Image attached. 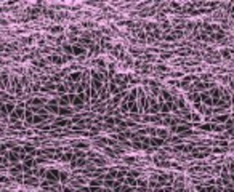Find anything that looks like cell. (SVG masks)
I'll use <instances>...</instances> for the list:
<instances>
[{"mask_svg": "<svg viewBox=\"0 0 234 192\" xmlns=\"http://www.w3.org/2000/svg\"><path fill=\"white\" fill-rule=\"evenodd\" d=\"M114 75H116V64L114 63H109L108 64V79H114Z\"/></svg>", "mask_w": 234, "mask_h": 192, "instance_id": "cell-25", "label": "cell"}, {"mask_svg": "<svg viewBox=\"0 0 234 192\" xmlns=\"http://www.w3.org/2000/svg\"><path fill=\"white\" fill-rule=\"evenodd\" d=\"M71 165H72V167H76V168H79V167L90 165V162H88L87 159H76V160H72V162H71Z\"/></svg>", "mask_w": 234, "mask_h": 192, "instance_id": "cell-17", "label": "cell"}, {"mask_svg": "<svg viewBox=\"0 0 234 192\" xmlns=\"http://www.w3.org/2000/svg\"><path fill=\"white\" fill-rule=\"evenodd\" d=\"M124 184H125V186H130V187H136V186H138V179H136V178H132V176H125Z\"/></svg>", "mask_w": 234, "mask_h": 192, "instance_id": "cell-22", "label": "cell"}, {"mask_svg": "<svg viewBox=\"0 0 234 192\" xmlns=\"http://www.w3.org/2000/svg\"><path fill=\"white\" fill-rule=\"evenodd\" d=\"M181 5L180 3H176V2H172V8H180Z\"/></svg>", "mask_w": 234, "mask_h": 192, "instance_id": "cell-43", "label": "cell"}, {"mask_svg": "<svg viewBox=\"0 0 234 192\" xmlns=\"http://www.w3.org/2000/svg\"><path fill=\"white\" fill-rule=\"evenodd\" d=\"M69 125H72V123H71V120L66 119V117L55 119V127H69Z\"/></svg>", "mask_w": 234, "mask_h": 192, "instance_id": "cell-12", "label": "cell"}, {"mask_svg": "<svg viewBox=\"0 0 234 192\" xmlns=\"http://www.w3.org/2000/svg\"><path fill=\"white\" fill-rule=\"evenodd\" d=\"M39 90H40V85H39V83L32 86V91H39Z\"/></svg>", "mask_w": 234, "mask_h": 192, "instance_id": "cell-42", "label": "cell"}, {"mask_svg": "<svg viewBox=\"0 0 234 192\" xmlns=\"http://www.w3.org/2000/svg\"><path fill=\"white\" fill-rule=\"evenodd\" d=\"M103 192H112V189H106V187H103Z\"/></svg>", "mask_w": 234, "mask_h": 192, "instance_id": "cell-45", "label": "cell"}, {"mask_svg": "<svg viewBox=\"0 0 234 192\" xmlns=\"http://www.w3.org/2000/svg\"><path fill=\"white\" fill-rule=\"evenodd\" d=\"M46 171H48V168H45V167H37V168H35V176H37V178H45Z\"/></svg>", "mask_w": 234, "mask_h": 192, "instance_id": "cell-28", "label": "cell"}, {"mask_svg": "<svg viewBox=\"0 0 234 192\" xmlns=\"http://www.w3.org/2000/svg\"><path fill=\"white\" fill-rule=\"evenodd\" d=\"M90 130H91V134H98V131H99V127H91Z\"/></svg>", "mask_w": 234, "mask_h": 192, "instance_id": "cell-41", "label": "cell"}, {"mask_svg": "<svg viewBox=\"0 0 234 192\" xmlns=\"http://www.w3.org/2000/svg\"><path fill=\"white\" fill-rule=\"evenodd\" d=\"M231 111H232V115H234V103H232V106H231Z\"/></svg>", "mask_w": 234, "mask_h": 192, "instance_id": "cell-47", "label": "cell"}, {"mask_svg": "<svg viewBox=\"0 0 234 192\" xmlns=\"http://www.w3.org/2000/svg\"><path fill=\"white\" fill-rule=\"evenodd\" d=\"M0 119H3V115H2V112H0Z\"/></svg>", "mask_w": 234, "mask_h": 192, "instance_id": "cell-49", "label": "cell"}, {"mask_svg": "<svg viewBox=\"0 0 234 192\" xmlns=\"http://www.w3.org/2000/svg\"><path fill=\"white\" fill-rule=\"evenodd\" d=\"M125 99L128 101V104L130 103H136V99H138V86H135V88L130 90V93H127Z\"/></svg>", "mask_w": 234, "mask_h": 192, "instance_id": "cell-9", "label": "cell"}, {"mask_svg": "<svg viewBox=\"0 0 234 192\" xmlns=\"http://www.w3.org/2000/svg\"><path fill=\"white\" fill-rule=\"evenodd\" d=\"M125 96H127V91H120V93H117L116 96H112V106H114V109H116V107H119L120 103L124 101Z\"/></svg>", "mask_w": 234, "mask_h": 192, "instance_id": "cell-7", "label": "cell"}, {"mask_svg": "<svg viewBox=\"0 0 234 192\" xmlns=\"http://www.w3.org/2000/svg\"><path fill=\"white\" fill-rule=\"evenodd\" d=\"M103 179H104V176L90 179V181H88V186H90V187H103Z\"/></svg>", "mask_w": 234, "mask_h": 192, "instance_id": "cell-20", "label": "cell"}, {"mask_svg": "<svg viewBox=\"0 0 234 192\" xmlns=\"http://www.w3.org/2000/svg\"><path fill=\"white\" fill-rule=\"evenodd\" d=\"M24 111H26V104H24V103L18 104V106H16V109L10 114V122H11V123L20 122V120L24 117Z\"/></svg>", "mask_w": 234, "mask_h": 192, "instance_id": "cell-1", "label": "cell"}, {"mask_svg": "<svg viewBox=\"0 0 234 192\" xmlns=\"http://www.w3.org/2000/svg\"><path fill=\"white\" fill-rule=\"evenodd\" d=\"M23 167H24V168H32V167H35V159H34L32 155H27V157L23 160Z\"/></svg>", "mask_w": 234, "mask_h": 192, "instance_id": "cell-18", "label": "cell"}, {"mask_svg": "<svg viewBox=\"0 0 234 192\" xmlns=\"http://www.w3.org/2000/svg\"><path fill=\"white\" fill-rule=\"evenodd\" d=\"M117 176H119V170H117V168H108V175H106V178L117 179Z\"/></svg>", "mask_w": 234, "mask_h": 192, "instance_id": "cell-29", "label": "cell"}, {"mask_svg": "<svg viewBox=\"0 0 234 192\" xmlns=\"http://www.w3.org/2000/svg\"><path fill=\"white\" fill-rule=\"evenodd\" d=\"M220 56L223 58V59H231V56H232V50H231V48H221Z\"/></svg>", "mask_w": 234, "mask_h": 192, "instance_id": "cell-23", "label": "cell"}, {"mask_svg": "<svg viewBox=\"0 0 234 192\" xmlns=\"http://www.w3.org/2000/svg\"><path fill=\"white\" fill-rule=\"evenodd\" d=\"M138 37L141 38V42H144V38H146V32H144V31H139V32H138Z\"/></svg>", "mask_w": 234, "mask_h": 192, "instance_id": "cell-38", "label": "cell"}, {"mask_svg": "<svg viewBox=\"0 0 234 192\" xmlns=\"http://www.w3.org/2000/svg\"><path fill=\"white\" fill-rule=\"evenodd\" d=\"M61 160L63 162H72L74 160V152H66L64 155H61Z\"/></svg>", "mask_w": 234, "mask_h": 192, "instance_id": "cell-33", "label": "cell"}, {"mask_svg": "<svg viewBox=\"0 0 234 192\" xmlns=\"http://www.w3.org/2000/svg\"><path fill=\"white\" fill-rule=\"evenodd\" d=\"M157 138H161V139H167V138H170V131H168L167 128H157Z\"/></svg>", "mask_w": 234, "mask_h": 192, "instance_id": "cell-21", "label": "cell"}, {"mask_svg": "<svg viewBox=\"0 0 234 192\" xmlns=\"http://www.w3.org/2000/svg\"><path fill=\"white\" fill-rule=\"evenodd\" d=\"M164 142H165L164 139L157 138V136H154V138H149V146H151V147H161Z\"/></svg>", "mask_w": 234, "mask_h": 192, "instance_id": "cell-19", "label": "cell"}, {"mask_svg": "<svg viewBox=\"0 0 234 192\" xmlns=\"http://www.w3.org/2000/svg\"><path fill=\"white\" fill-rule=\"evenodd\" d=\"M74 147H76L77 151H80V149H90V142H87V141H77V142H74Z\"/></svg>", "mask_w": 234, "mask_h": 192, "instance_id": "cell-24", "label": "cell"}, {"mask_svg": "<svg viewBox=\"0 0 234 192\" xmlns=\"http://www.w3.org/2000/svg\"><path fill=\"white\" fill-rule=\"evenodd\" d=\"M63 51H66L68 55H72V45L64 43V45H63Z\"/></svg>", "mask_w": 234, "mask_h": 192, "instance_id": "cell-36", "label": "cell"}, {"mask_svg": "<svg viewBox=\"0 0 234 192\" xmlns=\"http://www.w3.org/2000/svg\"><path fill=\"white\" fill-rule=\"evenodd\" d=\"M23 171H24L23 163H16V165H13V167L10 168L11 176H20V175H23Z\"/></svg>", "mask_w": 234, "mask_h": 192, "instance_id": "cell-11", "label": "cell"}, {"mask_svg": "<svg viewBox=\"0 0 234 192\" xmlns=\"http://www.w3.org/2000/svg\"><path fill=\"white\" fill-rule=\"evenodd\" d=\"M87 53V50H85V48H83V46H80V45H72V55L74 56H83V55H85Z\"/></svg>", "mask_w": 234, "mask_h": 192, "instance_id": "cell-14", "label": "cell"}, {"mask_svg": "<svg viewBox=\"0 0 234 192\" xmlns=\"http://www.w3.org/2000/svg\"><path fill=\"white\" fill-rule=\"evenodd\" d=\"M0 192H10V190H8V189H3V190H0Z\"/></svg>", "mask_w": 234, "mask_h": 192, "instance_id": "cell-48", "label": "cell"}, {"mask_svg": "<svg viewBox=\"0 0 234 192\" xmlns=\"http://www.w3.org/2000/svg\"><path fill=\"white\" fill-rule=\"evenodd\" d=\"M50 61H51V63H55V64H58V66H63V64H64L63 56H56V55L50 56Z\"/></svg>", "mask_w": 234, "mask_h": 192, "instance_id": "cell-31", "label": "cell"}, {"mask_svg": "<svg viewBox=\"0 0 234 192\" xmlns=\"http://www.w3.org/2000/svg\"><path fill=\"white\" fill-rule=\"evenodd\" d=\"M60 175H61L60 170H56V168H48V171H46V175H45V181H48L51 186H55L56 182L60 181Z\"/></svg>", "mask_w": 234, "mask_h": 192, "instance_id": "cell-2", "label": "cell"}, {"mask_svg": "<svg viewBox=\"0 0 234 192\" xmlns=\"http://www.w3.org/2000/svg\"><path fill=\"white\" fill-rule=\"evenodd\" d=\"M3 50H5V46H3V45H0V53H2Z\"/></svg>", "mask_w": 234, "mask_h": 192, "instance_id": "cell-46", "label": "cell"}, {"mask_svg": "<svg viewBox=\"0 0 234 192\" xmlns=\"http://www.w3.org/2000/svg\"><path fill=\"white\" fill-rule=\"evenodd\" d=\"M56 91H58L60 94H68V85L66 83H60L58 86H56Z\"/></svg>", "mask_w": 234, "mask_h": 192, "instance_id": "cell-30", "label": "cell"}, {"mask_svg": "<svg viewBox=\"0 0 234 192\" xmlns=\"http://www.w3.org/2000/svg\"><path fill=\"white\" fill-rule=\"evenodd\" d=\"M24 184L26 186H39L40 182H39V178H37V176H32V178L24 179Z\"/></svg>", "mask_w": 234, "mask_h": 192, "instance_id": "cell-26", "label": "cell"}, {"mask_svg": "<svg viewBox=\"0 0 234 192\" xmlns=\"http://www.w3.org/2000/svg\"><path fill=\"white\" fill-rule=\"evenodd\" d=\"M45 111L48 112V114H55V115H58V112H60V104H58V99H50L48 103L45 104Z\"/></svg>", "mask_w": 234, "mask_h": 192, "instance_id": "cell-3", "label": "cell"}, {"mask_svg": "<svg viewBox=\"0 0 234 192\" xmlns=\"http://www.w3.org/2000/svg\"><path fill=\"white\" fill-rule=\"evenodd\" d=\"M82 77H83V72L76 71V72H71V74L68 75V79H66V80H68L69 83H74V85H80Z\"/></svg>", "mask_w": 234, "mask_h": 192, "instance_id": "cell-4", "label": "cell"}, {"mask_svg": "<svg viewBox=\"0 0 234 192\" xmlns=\"http://www.w3.org/2000/svg\"><path fill=\"white\" fill-rule=\"evenodd\" d=\"M58 104H60V107H68V106H71V96L69 94H61L58 98Z\"/></svg>", "mask_w": 234, "mask_h": 192, "instance_id": "cell-10", "label": "cell"}, {"mask_svg": "<svg viewBox=\"0 0 234 192\" xmlns=\"http://www.w3.org/2000/svg\"><path fill=\"white\" fill-rule=\"evenodd\" d=\"M124 162L127 163V165H133V163H136V157L127 155V157H124Z\"/></svg>", "mask_w": 234, "mask_h": 192, "instance_id": "cell-35", "label": "cell"}, {"mask_svg": "<svg viewBox=\"0 0 234 192\" xmlns=\"http://www.w3.org/2000/svg\"><path fill=\"white\" fill-rule=\"evenodd\" d=\"M5 181H8L7 176H0V182H5Z\"/></svg>", "mask_w": 234, "mask_h": 192, "instance_id": "cell-44", "label": "cell"}, {"mask_svg": "<svg viewBox=\"0 0 234 192\" xmlns=\"http://www.w3.org/2000/svg\"><path fill=\"white\" fill-rule=\"evenodd\" d=\"M157 71H161V72H168L170 69H168V66H165V64H157Z\"/></svg>", "mask_w": 234, "mask_h": 192, "instance_id": "cell-37", "label": "cell"}, {"mask_svg": "<svg viewBox=\"0 0 234 192\" xmlns=\"http://www.w3.org/2000/svg\"><path fill=\"white\" fill-rule=\"evenodd\" d=\"M186 99L191 101L192 104L201 103V93H197V91H188V93H186Z\"/></svg>", "mask_w": 234, "mask_h": 192, "instance_id": "cell-8", "label": "cell"}, {"mask_svg": "<svg viewBox=\"0 0 234 192\" xmlns=\"http://www.w3.org/2000/svg\"><path fill=\"white\" fill-rule=\"evenodd\" d=\"M48 31H50V34H53V35H58V34H63L64 27L56 24V26H53V27H48Z\"/></svg>", "mask_w": 234, "mask_h": 192, "instance_id": "cell-27", "label": "cell"}, {"mask_svg": "<svg viewBox=\"0 0 234 192\" xmlns=\"http://www.w3.org/2000/svg\"><path fill=\"white\" fill-rule=\"evenodd\" d=\"M7 160L11 163V167L13 165H16V163H21V160H20V154H16V152H13V151H10V152H7Z\"/></svg>", "mask_w": 234, "mask_h": 192, "instance_id": "cell-6", "label": "cell"}, {"mask_svg": "<svg viewBox=\"0 0 234 192\" xmlns=\"http://www.w3.org/2000/svg\"><path fill=\"white\" fill-rule=\"evenodd\" d=\"M72 114H74V107H71V106H68V107H60V112H58L60 117H68V115H72Z\"/></svg>", "mask_w": 234, "mask_h": 192, "instance_id": "cell-15", "label": "cell"}, {"mask_svg": "<svg viewBox=\"0 0 234 192\" xmlns=\"http://www.w3.org/2000/svg\"><path fill=\"white\" fill-rule=\"evenodd\" d=\"M199 128L204 130V131H213L215 123H202V125H199Z\"/></svg>", "mask_w": 234, "mask_h": 192, "instance_id": "cell-32", "label": "cell"}, {"mask_svg": "<svg viewBox=\"0 0 234 192\" xmlns=\"http://www.w3.org/2000/svg\"><path fill=\"white\" fill-rule=\"evenodd\" d=\"M124 61H125V64H128V66H132V64H133V59H132L130 56H125V59H124Z\"/></svg>", "mask_w": 234, "mask_h": 192, "instance_id": "cell-39", "label": "cell"}, {"mask_svg": "<svg viewBox=\"0 0 234 192\" xmlns=\"http://www.w3.org/2000/svg\"><path fill=\"white\" fill-rule=\"evenodd\" d=\"M93 64H95V66L98 67V69H99L101 72L108 69V63L104 61V58H98V59H95V61H93Z\"/></svg>", "mask_w": 234, "mask_h": 192, "instance_id": "cell-13", "label": "cell"}, {"mask_svg": "<svg viewBox=\"0 0 234 192\" xmlns=\"http://www.w3.org/2000/svg\"><path fill=\"white\" fill-rule=\"evenodd\" d=\"M229 119H231V115L226 112V114H221V115H215V117H212V122L217 123V125H224Z\"/></svg>", "mask_w": 234, "mask_h": 192, "instance_id": "cell-5", "label": "cell"}, {"mask_svg": "<svg viewBox=\"0 0 234 192\" xmlns=\"http://www.w3.org/2000/svg\"><path fill=\"white\" fill-rule=\"evenodd\" d=\"M161 58H162V59H168V58H172V53H162Z\"/></svg>", "mask_w": 234, "mask_h": 192, "instance_id": "cell-40", "label": "cell"}, {"mask_svg": "<svg viewBox=\"0 0 234 192\" xmlns=\"http://www.w3.org/2000/svg\"><path fill=\"white\" fill-rule=\"evenodd\" d=\"M68 179H69V173L68 171H61V175H60V182H68Z\"/></svg>", "mask_w": 234, "mask_h": 192, "instance_id": "cell-34", "label": "cell"}, {"mask_svg": "<svg viewBox=\"0 0 234 192\" xmlns=\"http://www.w3.org/2000/svg\"><path fill=\"white\" fill-rule=\"evenodd\" d=\"M108 88H109V94H112V96H116L117 93H120L119 91V86H117V83L114 82V80H109V85H108Z\"/></svg>", "mask_w": 234, "mask_h": 192, "instance_id": "cell-16", "label": "cell"}]
</instances>
